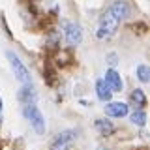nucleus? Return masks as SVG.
Instances as JSON below:
<instances>
[{
	"instance_id": "obj_1",
	"label": "nucleus",
	"mask_w": 150,
	"mask_h": 150,
	"mask_svg": "<svg viewBox=\"0 0 150 150\" xmlns=\"http://www.w3.org/2000/svg\"><path fill=\"white\" fill-rule=\"evenodd\" d=\"M25 116H26V120L32 124V128H34L38 133H45V118H43V115H41V111L38 109V107L34 105V103H26L25 105Z\"/></svg>"
},
{
	"instance_id": "obj_2",
	"label": "nucleus",
	"mask_w": 150,
	"mask_h": 150,
	"mask_svg": "<svg viewBox=\"0 0 150 150\" xmlns=\"http://www.w3.org/2000/svg\"><path fill=\"white\" fill-rule=\"evenodd\" d=\"M8 58H9V64H11L13 73H15V77L19 79V81H21L23 84H32V75H30L26 66L21 62V58H19L15 53H11V51H8Z\"/></svg>"
},
{
	"instance_id": "obj_3",
	"label": "nucleus",
	"mask_w": 150,
	"mask_h": 150,
	"mask_svg": "<svg viewBox=\"0 0 150 150\" xmlns=\"http://www.w3.org/2000/svg\"><path fill=\"white\" fill-rule=\"evenodd\" d=\"M116 28H118V19H115L109 11H107L105 15L101 17V21H100V32H98V38H109V36H112L116 32Z\"/></svg>"
},
{
	"instance_id": "obj_4",
	"label": "nucleus",
	"mask_w": 150,
	"mask_h": 150,
	"mask_svg": "<svg viewBox=\"0 0 150 150\" xmlns=\"http://www.w3.org/2000/svg\"><path fill=\"white\" fill-rule=\"evenodd\" d=\"M75 141V131L73 129H68V131H62L54 137V141L51 143V150H69Z\"/></svg>"
},
{
	"instance_id": "obj_5",
	"label": "nucleus",
	"mask_w": 150,
	"mask_h": 150,
	"mask_svg": "<svg viewBox=\"0 0 150 150\" xmlns=\"http://www.w3.org/2000/svg\"><path fill=\"white\" fill-rule=\"evenodd\" d=\"M83 40V32L77 25H68L66 26V41L69 45H79Z\"/></svg>"
},
{
	"instance_id": "obj_6",
	"label": "nucleus",
	"mask_w": 150,
	"mask_h": 150,
	"mask_svg": "<svg viewBox=\"0 0 150 150\" xmlns=\"http://www.w3.org/2000/svg\"><path fill=\"white\" fill-rule=\"evenodd\" d=\"M109 13H111L115 19L122 21V19H126V17L129 15V8H128V4H126V2H120V0H118V2H115V4L109 8Z\"/></svg>"
},
{
	"instance_id": "obj_7",
	"label": "nucleus",
	"mask_w": 150,
	"mask_h": 150,
	"mask_svg": "<svg viewBox=\"0 0 150 150\" xmlns=\"http://www.w3.org/2000/svg\"><path fill=\"white\" fill-rule=\"evenodd\" d=\"M105 112L109 116H126L128 115V105L126 103H120V101H112L109 105H105Z\"/></svg>"
},
{
	"instance_id": "obj_8",
	"label": "nucleus",
	"mask_w": 150,
	"mask_h": 150,
	"mask_svg": "<svg viewBox=\"0 0 150 150\" xmlns=\"http://www.w3.org/2000/svg\"><path fill=\"white\" fill-rule=\"evenodd\" d=\"M105 83L109 84V88L115 90V92L122 90V79H120V75L116 73L115 69H109V71L105 73Z\"/></svg>"
},
{
	"instance_id": "obj_9",
	"label": "nucleus",
	"mask_w": 150,
	"mask_h": 150,
	"mask_svg": "<svg viewBox=\"0 0 150 150\" xmlns=\"http://www.w3.org/2000/svg\"><path fill=\"white\" fill-rule=\"evenodd\" d=\"M96 94H98V98H100L101 101H109L112 90L109 88V84H107L105 81H98L96 83Z\"/></svg>"
},
{
	"instance_id": "obj_10",
	"label": "nucleus",
	"mask_w": 150,
	"mask_h": 150,
	"mask_svg": "<svg viewBox=\"0 0 150 150\" xmlns=\"http://www.w3.org/2000/svg\"><path fill=\"white\" fill-rule=\"evenodd\" d=\"M19 100H21L23 103H34L36 101V92H34V88L30 86V84H26L25 88H23L21 92H19Z\"/></svg>"
},
{
	"instance_id": "obj_11",
	"label": "nucleus",
	"mask_w": 150,
	"mask_h": 150,
	"mask_svg": "<svg viewBox=\"0 0 150 150\" xmlns=\"http://www.w3.org/2000/svg\"><path fill=\"white\" fill-rule=\"evenodd\" d=\"M96 128H98V131H100L101 135H111L112 129H115L109 120H96Z\"/></svg>"
},
{
	"instance_id": "obj_12",
	"label": "nucleus",
	"mask_w": 150,
	"mask_h": 150,
	"mask_svg": "<svg viewBox=\"0 0 150 150\" xmlns=\"http://www.w3.org/2000/svg\"><path fill=\"white\" fill-rule=\"evenodd\" d=\"M131 101H135V105H146V98H144V92L135 88L131 92Z\"/></svg>"
},
{
	"instance_id": "obj_13",
	"label": "nucleus",
	"mask_w": 150,
	"mask_h": 150,
	"mask_svg": "<svg viewBox=\"0 0 150 150\" xmlns=\"http://www.w3.org/2000/svg\"><path fill=\"white\" fill-rule=\"evenodd\" d=\"M131 122L137 126H144V122H146V112L144 111H135L133 115H131Z\"/></svg>"
},
{
	"instance_id": "obj_14",
	"label": "nucleus",
	"mask_w": 150,
	"mask_h": 150,
	"mask_svg": "<svg viewBox=\"0 0 150 150\" xmlns=\"http://www.w3.org/2000/svg\"><path fill=\"white\" fill-rule=\"evenodd\" d=\"M148 75H150V69L146 68V66H139V68H137V77H139L141 83H148L150 81Z\"/></svg>"
},
{
	"instance_id": "obj_15",
	"label": "nucleus",
	"mask_w": 150,
	"mask_h": 150,
	"mask_svg": "<svg viewBox=\"0 0 150 150\" xmlns=\"http://www.w3.org/2000/svg\"><path fill=\"white\" fill-rule=\"evenodd\" d=\"M0 116H2V100H0Z\"/></svg>"
}]
</instances>
